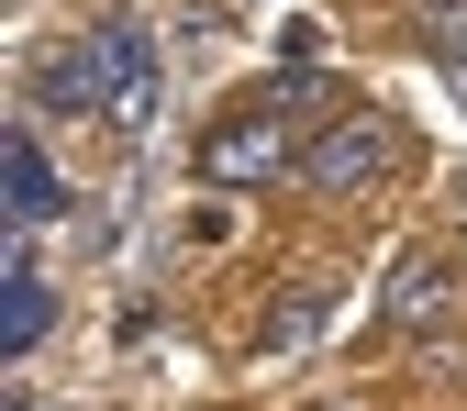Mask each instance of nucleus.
Here are the masks:
<instances>
[{"label":"nucleus","mask_w":467,"mask_h":411,"mask_svg":"<svg viewBox=\"0 0 467 411\" xmlns=\"http://www.w3.org/2000/svg\"><path fill=\"white\" fill-rule=\"evenodd\" d=\"M34 100L45 111H78V123H111V134H145L156 123V100H167V56H156V34L145 23H89V34H67L34 67Z\"/></svg>","instance_id":"f257e3e1"},{"label":"nucleus","mask_w":467,"mask_h":411,"mask_svg":"<svg viewBox=\"0 0 467 411\" xmlns=\"http://www.w3.org/2000/svg\"><path fill=\"white\" fill-rule=\"evenodd\" d=\"M434 45H445V67H467V12H456V23H445Z\"/></svg>","instance_id":"6e6552de"},{"label":"nucleus","mask_w":467,"mask_h":411,"mask_svg":"<svg viewBox=\"0 0 467 411\" xmlns=\"http://www.w3.org/2000/svg\"><path fill=\"white\" fill-rule=\"evenodd\" d=\"M400 167V134H389V111H334V123L301 145V190H323V200H357V190H379Z\"/></svg>","instance_id":"7ed1b4c3"},{"label":"nucleus","mask_w":467,"mask_h":411,"mask_svg":"<svg viewBox=\"0 0 467 411\" xmlns=\"http://www.w3.org/2000/svg\"><path fill=\"white\" fill-rule=\"evenodd\" d=\"M301 111H334V89L323 78H278V89H256V100H234L223 123L201 134V179L212 190H256V179H289L301 167Z\"/></svg>","instance_id":"f03ea898"},{"label":"nucleus","mask_w":467,"mask_h":411,"mask_svg":"<svg viewBox=\"0 0 467 411\" xmlns=\"http://www.w3.org/2000/svg\"><path fill=\"white\" fill-rule=\"evenodd\" d=\"M45 323H56V289H45V267L12 245V278H0V356H34Z\"/></svg>","instance_id":"423d86ee"},{"label":"nucleus","mask_w":467,"mask_h":411,"mask_svg":"<svg viewBox=\"0 0 467 411\" xmlns=\"http://www.w3.org/2000/svg\"><path fill=\"white\" fill-rule=\"evenodd\" d=\"M445 301H456V256H445V245H412V256L389 267V289H379L389 323H434Z\"/></svg>","instance_id":"39448f33"},{"label":"nucleus","mask_w":467,"mask_h":411,"mask_svg":"<svg viewBox=\"0 0 467 411\" xmlns=\"http://www.w3.org/2000/svg\"><path fill=\"white\" fill-rule=\"evenodd\" d=\"M323 323H334V289H278V312L256 323V344L267 356H301V344H323Z\"/></svg>","instance_id":"0eeeda50"},{"label":"nucleus","mask_w":467,"mask_h":411,"mask_svg":"<svg viewBox=\"0 0 467 411\" xmlns=\"http://www.w3.org/2000/svg\"><path fill=\"white\" fill-rule=\"evenodd\" d=\"M0 179H12V233H34V222L67 211V190H56V156H45V134H34V123L0 134Z\"/></svg>","instance_id":"20e7f679"}]
</instances>
